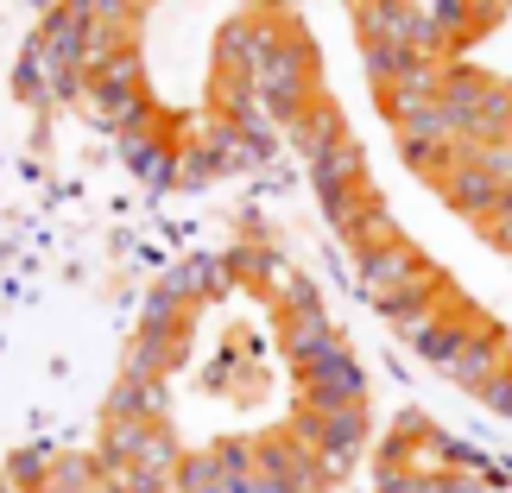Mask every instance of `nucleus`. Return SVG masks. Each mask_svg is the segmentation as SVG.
I'll return each mask as SVG.
<instances>
[]
</instances>
